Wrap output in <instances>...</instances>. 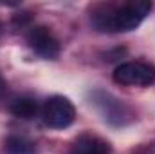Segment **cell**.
<instances>
[{
    "instance_id": "cell-2",
    "label": "cell",
    "mask_w": 155,
    "mask_h": 154,
    "mask_svg": "<svg viewBox=\"0 0 155 154\" xmlns=\"http://www.w3.org/2000/svg\"><path fill=\"white\" fill-rule=\"evenodd\" d=\"M152 2L148 0H134V2H126L123 5H117L116 13H114V20H112V31H134L152 11Z\"/></svg>"
},
{
    "instance_id": "cell-8",
    "label": "cell",
    "mask_w": 155,
    "mask_h": 154,
    "mask_svg": "<svg viewBox=\"0 0 155 154\" xmlns=\"http://www.w3.org/2000/svg\"><path fill=\"white\" fill-rule=\"evenodd\" d=\"M5 154H35V142H31L25 136H9L4 143Z\"/></svg>"
},
{
    "instance_id": "cell-6",
    "label": "cell",
    "mask_w": 155,
    "mask_h": 154,
    "mask_svg": "<svg viewBox=\"0 0 155 154\" xmlns=\"http://www.w3.org/2000/svg\"><path fill=\"white\" fill-rule=\"evenodd\" d=\"M110 143L105 142L103 138L85 132L81 136H78L76 142L71 147V154H110Z\"/></svg>"
},
{
    "instance_id": "cell-11",
    "label": "cell",
    "mask_w": 155,
    "mask_h": 154,
    "mask_svg": "<svg viewBox=\"0 0 155 154\" xmlns=\"http://www.w3.org/2000/svg\"><path fill=\"white\" fill-rule=\"evenodd\" d=\"M0 33H2V24H0Z\"/></svg>"
},
{
    "instance_id": "cell-3",
    "label": "cell",
    "mask_w": 155,
    "mask_h": 154,
    "mask_svg": "<svg viewBox=\"0 0 155 154\" xmlns=\"http://www.w3.org/2000/svg\"><path fill=\"white\" fill-rule=\"evenodd\" d=\"M41 118L45 125L51 129H67L69 125H72L76 118V109L69 98L56 94V96H51L43 103Z\"/></svg>"
},
{
    "instance_id": "cell-5",
    "label": "cell",
    "mask_w": 155,
    "mask_h": 154,
    "mask_svg": "<svg viewBox=\"0 0 155 154\" xmlns=\"http://www.w3.org/2000/svg\"><path fill=\"white\" fill-rule=\"evenodd\" d=\"M25 40L29 44V47L38 53L41 58H47V60H54L60 56V51H61V45L58 38L51 33L49 27L45 26H33L27 35H25Z\"/></svg>"
},
{
    "instance_id": "cell-7",
    "label": "cell",
    "mask_w": 155,
    "mask_h": 154,
    "mask_svg": "<svg viewBox=\"0 0 155 154\" xmlns=\"http://www.w3.org/2000/svg\"><path fill=\"white\" fill-rule=\"evenodd\" d=\"M9 111H11L13 116H16V118H20V120H33L35 116L38 114L40 107H38V102H36L35 98L22 96V98L13 100Z\"/></svg>"
},
{
    "instance_id": "cell-9",
    "label": "cell",
    "mask_w": 155,
    "mask_h": 154,
    "mask_svg": "<svg viewBox=\"0 0 155 154\" xmlns=\"http://www.w3.org/2000/svg\"><path fill=\"white\" fill-rule=\"evenodd\" d=\"M29 22H31V15L29 13H18V15L13 16V24L15 26H25Z\"/></svg>"
},
{
    "instance_id": "cell-4",
    "label": "cell",
    "mask_w": 155,
    "mask_h": 154,
    "mask_svg": "<svg viewBox=\"0 0 155 154\" xmlns=\"http://www.w3.org/2000/svg\"><path fill=\"white\" fill-rule=\"evenodd\" d=\"M114 82L126 87H146L155 82V65L148 62H126L117 65Z\"/></svg>"
},
{
    "instance_id": "cell-1",
    "label": "cell",
    "mask_w": 155,
    "mask_h": 154,
    "mask_svg": "<svg viewBox=\"0 0 155 154\" xmlns=\"http://www.w3.org/2000/svg\"><path fill=\"white\" fill-rule=\"evenodd\" d=\"M97 113L101 114V118L114 125V127H121V125H126L134 120V113L130 111V107L119 100L116 96H112L110 93H105V91H94L92 93V102H90Z\"/></svg>"
},
{
    "instance_id": "cell-10",
    "label": "cell",
    "mask_w": 155,
    "mask_h": 154,
    "mask_svg": "<svg viewBox=\"0 0 155 154\" xmlns=\"http://www.w3.org/2000/svg\"><path fill=\"white\" fill-rule=\"evenodd\" d=\"M4 87H5V85H4V80H2V78H0V94H2V93H4Z\"/></svg>"
}]
</instances>
